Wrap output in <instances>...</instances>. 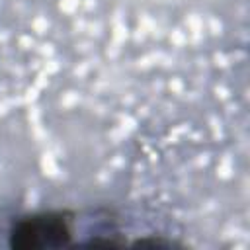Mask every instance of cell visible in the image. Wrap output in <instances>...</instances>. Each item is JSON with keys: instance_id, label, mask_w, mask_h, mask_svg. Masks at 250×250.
<instances>
[{"instance_id": "1", "label": "cell", "mask_w": 250, "mask_h": 250, "mask_svg": "<svg viewBox=\"0 0 250 250\" xmlns=\"http://www.w3.org/2000/svg\"><path fill=\"white\" fill-rule=\"evenodd\" d=\"M72 244L70 211H37L18 217L8 229L14 250H57Z\"/></svg>"}]
</instances>
